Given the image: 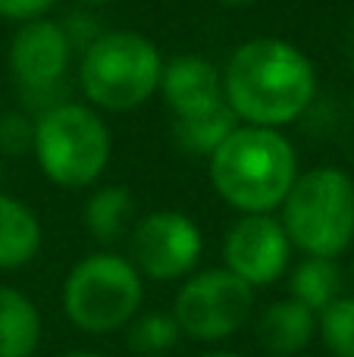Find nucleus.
Segmentation results:
<instances>
[{"instance_id":"393cba45","label":"nucleus","mask_w":354,"mask_h":357,"mask_svg":"<svg viewBox=\"0 0 354 357\" xmlns=\"http://www.w3.org/2000/svg\"><path fill=\"white\" fill-rule=\"evenodd\" d=\"M82 3H107V0H82Z\"/></svg>"},{"instance_id":"ddd939ff","label":"nucleus","mask_w":354,"mask_h":357,"mask_svg":"<svg viewBox=\"0 0 354 357\" xmlns=\"http://www.w3.org/2000/svg\"><path fill=\"white\" fill-rule=\"evenodd\" d=\"M41 248L38 216L19 197L0 191V270H16L35 260Z\"/></svg>"},{"instance_id":"a211bd4d","label":"nucleus","mask_w":354,"mask_h":357,"mask_svg":"<svg viewBox=\"0 0 354 357\" xmlns=\"http://www.w3.org/2000/svg\"><path fill=\"white\" fill-rule=\"evenodd\" d=\"M317 333L336 357H354V298L339 295L317 314Z\"/></svg>"},{"instance_id":"a878e982","label":"nucleus","mask_w":354,"mask_h":357,"mask_svg":"<svg viewBox=\"0 0 354 357\" xmlns=\"http://www.w3.org/2000/svg\"><path fill=\"white\" fill-rule=\"evenodd\" d=\"M0 182H3V160H0Z\"/></svg>"},{"instance_id":"412c9836","label":"nucleus","mask_w":354,"mask_h":357,"mask_svg":"<svg viewBox=\"0 0 354 357\" xmlns=\"http://www.w3.org/2000/svg\"><path fill=\"white\" fill-rule=\"evenodd\" d=\"M54 6V0H0V16L13 22H31L41 19Z\"/></svg>"},{"instance_id":"39448f33","label":"nucleus","mask_w":354,"mask_h":357,"mask_svg":"<svg viewBox=\"0 0 354 357\" xmlns=\"http://www.w3.org/2000/svg\"><path fill=\"white\" fill-rule=\"evenodd\" d=\"M38 167L54 185L85 188L98 182L110 160V132L85 104H54L41 113L31 135Z\"/></svg>"},{"instance_id":"4468645a","label":"nucleus","mask_w":354,"mask_h":357,"mask_svg":"<svg viewBox=\"0 0 354 357\" xmlns=\"http://www.w3.org/2000/svg\"><path fill=\"white\" fill-rule=\"evenodd\" d=\"M41 342V314L29 295L0 285V357H31Z\"/></svg>"},{"instance_id":"6ab92c4d","label":"nucleus","mask_w":354,"mask_h":357,"mask_svg":"<svg viewBox=\"0 0 354 357\" xmlns=\"http://www.w3.org/2000/svg\"><path fill=\"white\" fill-rule=\"evenodd\" d=\"M179 339V326H176L173 314H148L138 323L129 326V345L138 354H163L176 345Z\"/></svg>"},{"instance_id":"f03ea898","label":"nucleus","mask_w":354,"mask_h":357,"mask_svg":"<svg viewBox=\"0 0 354 357\" xmlns=\"http://www.w3.org/2000/svg\"><path fill=\"white\" fill-rule=\"evenodd\" d=\"M298 178V157L279 129L236 126L210 154V182L238 213H273Z\"/></svg>"},{"instance_id":"b1692460","label":"nucleus","mask_w":354,"mask_h":357,"mask_svg":"<svg viewBox=\"0 0 354 357\" xmlns=\"http://www.w3.org/2000/svg\"><path fill=\"white\" fill-rule=\"evenodd\" d=\"M204 357H242V354H229V351H213V354H204Z\"/></svg>"},{"instance_id":"f257e3e1","label":"nucleus","mask_w":354,"mask_h":357,"mask_svg":"<svg viewBox=\"0 0 354 357\" xmlns=\"http://www.w3.org/2000/svg\"><path fill=\"white\" fill-rule=\"evenodd\" d=\"M229 110L248 126L295 123L317 94V73L301 47L279 38H251L232 50L223 73Z\"/></svg>"},{"instance_id":"9d476101","label":"nucleus","mask_w":354,"mask_h":357,"mask_svg":"<svg viewBox=\"0 0 354 357\" xmlns=\"http://www.w3.org/2000/svg\"><path fill=\"white\" fill-rule=\"evenodd\" d=\"M72 41L66 29L50 19H31L22 22V29L13 35L10 44V69L16 82L29 94H47L54 85H60L69 66Z\"/></svg>"},{"instance_id":"f8f14e48","label":"nucleus","mask_w":354,"mask_h":357,"mask_svg":"<svg viewBox=\"0 0 354 357\" xmlns=\"http://www.w3.org/2000/svg\"><path fill=\"white\" fill-rule=\"evenodd\" d=\"M257 335H261L267 351L282 357L298 354L317 335V314L311 307H305L301 301H295V298L276 301L263 310L261 323H257Z\"/></svg>"},{"instance_id":"20e7f679","label":"nucleus","mask_w":354,"mask_h":357,"mask_svg":"<svg viewBox=\"0 0 354 357\" xmlns=\"http://www.w3.org/2000/svg\"><path fill=\"white\" fill-rule=\"evenodd\" d=\"M163 56L138 31H104L85 47L79 85L100 110H135L160 88Z\"/></svg>"},{"instance_id":"7ed1b4c3","label":"nucleus","mask_w":354,"mask_h":357,"mask_svg":"<svg viewBox=\"0 0 354 357\" xmlns=\"http://www.w3.org/2000/svg\"><path fill=\"white\" fill-rule=\"evenodd\" d=\"M282 229L307 257H332L354 241V178L339 167L307 169L282 197Z\"/></svg>"},{"instance_id":"dca6fc26","label":"nucleus","mask_w":354,"mask_h":357,"mask_svg":"<svg viewBox=\"0 0 354 357\" xmlns=\"http://www.w3.org/2000/svg\"><path fill=\"white\" fill-rule=\"evenodd\" d=\"M236 126H238V116L229 110V104H220L217 110L204 113V116L176 119L173 132H176V142H179L182 151L210 157L213 151L223 144V138L236 129Z\"/></svg>"},{"instance_id":"2eb2a0df","label":"nucleus","mask_w":354,"mask_h":357,"mask_svg":"<svg viewBox=\"0 0 354 357\" xmlns=\"http://www.w3.org/2000/svg\"><path fill=\"white\" fill-rule=\"evenodd\" d=\"M288 289H292L295 301H301L314 314H320L326 304H332L342 295V270L332 257H307L292 273Z\"/></svg>"},{"instance_id":"6e6552de","label":"nucleus","mask_w":354,"mask_h":357,"mask_svg":"<svg viewBox=\"0 0 354 357\" xmlns=\"http://www.w3.org/2000/svg\"><path fill=\"white\" fill-rule=\"evenodd\" d=\"M201 229L179 210H157L132 229V266L154 282L188 276L201 257Z\"/></svg>"},{"instance_id":"0eeeda50","label":"nucleus","mask_w":354,"mask_h":357,"mask_svg":"<svg viewBox=\"0 0 354 357\" xmlns=\"http://www.w3.org/2000/svg\"><path fill=\"white\" fill-rule=\"evenodd\" d=\"M254 304V289L232 270L217 266L192 276L179 289L173 320L179 333L198 342H220L245 326Z\"/></svg>"},{"instance_id":"aec40b11","label":"nucleus","mask_w":354,"mask_h":357,"mask_svg":"<svg viewBox=\"0 0 354 357\" xmlns=\"http://www.w3.org/2000/svg\"><path fill=\"white\" fill-rule=\"evenodd\" d=\"M31 135H35V126L19 113H6L0 119V151L3 154H25L31 148Z\"/></svg>"},{"instance_id":"9b49d317","label":"nucleus","mask_w":354,"mask_h":357,"mask_svg":"<svg viewBox=\"0 0 354 357\" xmlns=\"http://www.w3.org/2000/svg\"><path fill=\"white\" fill-rule=\"evenodd\" d=\"M160 91L176 119L204 116V113L217 110L220 104H226L223 75L217 73L213 63L201 60V56H176V60L163 63Z\"/></svg>"},{"instance_id":"1a4fd4ad","label":"nucleus","mask_w":354,"mask_h":357,"mask_svg":"<svg viewBox=\"0 0 354 357\" xmlns=\"http://www.w3.org/2000/svg\"><path fill=\"white\" fill-rule=\"evenodd\" d=\"M292 241L276 216L270 213H242V220L226 232L223 260L226 270L257 289L270 285L286 273Z\"/></svg>"},{"instance_id":"4be33fe9","label":"nucleus","mask_w":354,"mask_h":357,"mask_svg":"<svg viewBox=\"0 0 354 357\" xmlns=\"http://www.w3.org/2000/svg\"><path fill=\"white\" fill-rule=\"evenodd\" d=\"M213 3H220V6H248V3H254V0H213Z\"/></svg>"},{"instance_id":"5701e85b","label":"nucleus","mask_w":354,"mask_h":357,"mask_svg":"<svg viewBox=\"0 0 354 357\" xmlns=\"http://www.w3.org/2000/svg\"><path fill=\"white\" fill-rule=\"evenodd\" d=\"M60 357H100V354H94V351H66Z\"/></svg>"},{"instance_id":"f3484780","label":"nucleus","mask_w":354,"mask_h":357,"mask_svg":"<svg viewBox=\"0 0 354 357\" xmlns=\"http://www.w3.org/2000/svg\"><path fill=\"white\" fill-rule=\"evenodd\" d=\"M129 220H132V195L125 188H119V185H107V188L94 191V197L85 207L88 229L100 241L119 238Z\"/></svg>"},{"instance_id":"423d86ee","label":"nucleus","mask_w":354,"mask_h":357,"mask_svg":"<svg viewBox=\"0 0 354 357\" xmlns=\"http://www.w3.org/2000/svg\"><path fill=\"white\" fill-rule=\"evenodd\" d=\"M144 298L141 273L119 254H88L69 270L63 310L85 333H116L129 326Z\"/></svg>"}]
</instances>
